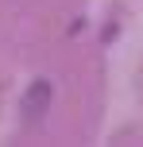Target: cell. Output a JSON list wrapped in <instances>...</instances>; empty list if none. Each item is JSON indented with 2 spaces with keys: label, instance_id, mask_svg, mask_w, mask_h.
<instances>
[{
  "label": "cell",
  "instance_id": "obj_1",
  "mask_svg": "<svg viewBox=\"0 0 143 147\" xmlns=\"http://www.w3.org/2000/svg\"><path fill=\"white\" fill-rule=\"evenodd\" d=\"M46 97H50V85H46V81H39V85L27 93V105H23V109H27V116H39V112H43Z\"/></svg>",
  "mask_w": 143,
  "mask_h": 147
}]
</instances>
